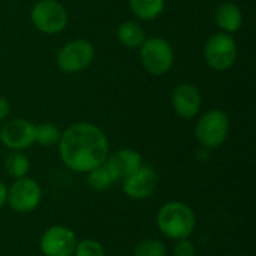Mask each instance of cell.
I'll list each match as a JSON object with an SVG mask.
<instances>
[{
    "instance_id": "obj_10",
    "label": "cell",
    "mask_w": 256,
    "mask_h": 256,
    "mask_svg": "<svg viewBox=\"0 0 256 256\" xmlns=\"http://www.w3.org/2000/svg\"><path fill=\"white\" fill-rule=\"evenodd\" d=\"M78 237L74 230L64 225H52L44 231L39 249L44 256H74Z\"/></svg>"
},
{
    "instance_id": "obj_4",
    "label": "cell",
    "mask_w": 256,
    "mask_h": 256,
    "mask_svg": "<svg viewBox=\"0 0 256 256\" xmlns=\"http://www.w3.org/2000/svg\"><path fill=\"white\" fill-rule=\"evenodd\" d=\"M140 58L147 74L153 76H164L172 69L174 50L166 39L152 36L140 46Z\"/></svg>"
},
{
    "instance_id": "obj_22",
    "label": "cell",
    "mask_w": 256,
    "mask_h": 256,
    "mask_svg": "<svg viewBox=\"0 0 256 256\" xmlns=\"http://www.w3.org/2000/svg\"><path fill=\"white\" fill-rule=\"evenodd\" d=\"M196 244L190 238H182L174 242L172 255L174 256H196Z\"/></svg>"
},
{
    "instance_id": "obj_2",
    "label": "cell",
    "mask_w": 256,
    "mask_h": 256,
    "mask_svg": "<svg viewBox=\"0 0 256 256\" xmlns=\"http://www.w3.org/2000/svg\"><path fill=\"white\" fill-rule=\"evenodd\" d=\"M156 226L166 238L176 242L190 238L196 230V214L182 201L165 202L156 213Z\"/></svg>"
},
{
    "instance_id": "obj_24",
    "label": "cell",
    "mask_w": 256,
    "mask_h": 256,
    "mask_svg": "<svg viewBox=\"0 0 256 256\" xmlns=\"http://www.w3.org/2000/svg\"><path fill=\"white\" fill-rule=\"evenodd\" d=\"M8 201V186L0 180V210L6 206Z\"/></svg>"
},
{
    "instance_id": "obj_11",
    "label": "cell",
    "mask_w": 256,
    "mask_h": 256,
    "mask_svg": "<svg viewBox=\"0 0 256 256\" xmlns=\"http://www.w3.org/2000/svg\"><path fill=\"white\" fill-rule=\"evenodd\" d=\"M123 194L134 201H144L150 198L159 186V174L150 165H142L140 170L123 178L122 182Z\"/></svg>"
},
{
    "instance_id": "obj_18",
    "label": "cell",
    "mask_w": 256,
    "mask_h": 256,
    "mask_svg": "<svg viewBox=\"0 0 256 256\" xmlns=\"http://www.w3.org/2000/svg\"><path fill=\"white\" fill-rule=\"evenodd\" d=\"M87 184L96 192H105L112 184H116V180L112 177V172L104 162L102 165H99L87 172Z\"/></svg>"
},
{
    "instance_id": "obj_19",
    "label": "cell",
    "mask_w": 256,
    "mask_h": 256,
    "mask_svg": "<svg viewBox=\"0 0 256 256\" xmlns=\"http://www.w3.org/2000/svg\"><path fill=\"white\" fill-rule=\"evenodd\" d=\"M62 136V130L54 123H40L36 124V141L34 144H39L40 147L50 148L58 144Z\"/></svg>"
},
{
    "instance_id": "obj_12",
    "label": "cell",
    "mask_w": 256,
    "mask_h": 256,
    "mask_svg": "<svg viewBox=\"0 0 256 256\" xmlns=\"http://www.w3.org/2000/svg\"><path fill=\"white\" fill-rule=\"evenodd\" d=\"M171 105L174 112L183 120L195 118L202 105V96L196 86L190 82H180L171 93Z\"/></svg>"
},
{
    "instance_id": "obj_14",
    "label": "cell",
    "mask_w": 256,
    "mask_h": 256,
    "mask_svg": "<svg viewBox=\"0 0 256 256\" xmlns=\"http://www.w3.org/2000/svg\"><path fill=\"white\" fill-rule=\"evenodd\" d=\"M214 21L219 27V32L234 34L243 27V12L236 3L225 2L216 8Z\"/></svg>"
},
{
    "instance_id": "obj_23",
    "label": "cell",
    "mask_w": 256,
    "mask_h": 256,
    "mask_svg": "<svg viewBox=\"0 0 256 256\" xmlns=\"http://www.w3.org/2000/svg\"><path fill=\"white\" fill-rule=\"evenodd\" d=\"M9 112H10V106H9V102L0 96V123L4 122L8 117H9Z\"/></svg>"
},
{
    "instance_id": "obj_25",
    "label": "cell",
    "mask_w": 256,
    "mask_h": 256,
    "mask_svg": "<svg viewBox=\"0 0 256 256\" xmlns=\"http://www.w3.org/2000/svg\"><path fill=\"white\" fill-rule=\"evenodd\" d=\"M238 256H249V255H238Z\"/></svg>"
},
{
    "instance_id": "obj_15",
    "label": "cell",
    "mask_w": 256,
    "mask_h": 256,
    "mask_svg": "<svg viewBox=\"0 0 256 256\" xmlns=\"http://www.w3.org/2000/svg\"><path fill=\"white\" fill-rule=\"evenodd\" d=\"M117 39L124 48L136 50L144 44L147 36H146V30L142 28V26L140 22H136V21H123L117 27Z\"/></svg>"
},
{
    "instance_id": "obj_16",
    "label": "cell",
    "mask_w": 256,
    "mask_h": 256,
    "mask_svg": "<svg viewBox=\"0 0 256 256\" xmlns=\"http://www.w3.org/2000/svg\"><path fill=\"white\" fill-rule=\"evenodd\" d=\"M129 8L138 20L152 21L164 12L165 0H129Z\"/></svg>"
},
{
    "instance_id": "obj_26",
    "label": "cell",
    "mask_w": 256,
    "mask_h": 256,
    "mask_svg": "<svg viewBox=\"0 0 256 256\" xmlns=\"http://www.w3.org/2000/svg\"><path fill=\"white\" fill-rule=\"evenodd\" d=\"M36 2H38V0H36Z\"/></svg>"
},
{
    "instance_id": "obj_21",
    "label": "cell",
    "mask_w": 256,
    "mask_h": 256,
    "mask_svg": "<svg viewBox=\"0 0 256 256\" xmlns=\"http://www.w3.org/2000/svg\"><path fill=\"white\" fill-rule=\"evenodd\" d=\"M74 256H106V254L99 240L84 238V240H78Z\"/></svg>"
},
{
    "instance_id": "obj_20",
    "label": "cell",
    "mask_w": 256,
    "mask_h": 256,
    "mask_svg": "<svg viewBox=\"0 0 256 256\" xmlns=\"http://www.w3.org/2000/svg\"><path fill=\"white\" fill-rule=\"evenodd\" d=\"M166 244L159 238H144L134 249V256H166Z\"/></svg>"
},
{
    "instance_id": "obj_3",
    "label": "cell",
    "mask_w": 256,
    "mask_h": 256,
    "mask_svg": "<svg viewBox=\"0 0 256 256\" xmlns=\"http://www.w3.org/2000/svg\"><path fill=\"white\" fill-rule=\"evenodd\" d=\"M231 122L225 111L213 108L201 114L196 120L194 135L198 144L206 150L219 148L230 136Z\"/></svg>"
},
{
    "instance_id": "obj_17",
    "label": "cell",
    "mask_w": 256,
    "mask_h": 256,
    "mask_svg": "<svg viewBox=\"0 0 256 256\" xmlns=\"http://www.w3.org/2000/svg\"><path fill=\"white\" fill-rule=\"evenodd\" d=\"M4 170L14 180L27 177L30 171V159L24 152H10L4 159Z\"/></svg>"
},
{
    "instance_id": "obj_1",
    "label": "cell",
    "mask_w": 256,
    "mask_h": 256,
    "mask_svg": "<svg viewBox=\"0 0 256 256\" xmlns=\"http://www.w3.org/2000/svg\"><path fill=\"white\" fill-rule=\"evenodd\" d=\"M57 148L63 165L78 174L102 165L110 154L106 134L88 122H76L62 130Z\"/></svg>"
},
{
    "instance_id": "obj_9",
    "label": "cell",
    "mask_w": 256,
    "mask_h": 256,
    "mask_svg": "<svg viewBox=\"0 0 256 256\" xmlns=\"http://www.w3.org/2000/svg\"><path fill=\"white\" fill-rule=\"evenodd\" d=\"M36 141V124L16 117L6 120L0 128V142L10 152H24Z\"/></svg>"
},
{
    "instance_id": "obj_7",
    "label": "cell",
    "mask_w": 256,
    "mask_h": 256,
    "mask_svg": "<svg viewBox=\"0 0 256 256\" xmlns=\"http://www.w3.org/2000/svg\"><path fill=\"white\" fill-rule=\"evenodd\" d=\"M30 20L40 33L57 34L66 28L69 14L57 0H38L30 10Z\"/></svg>"
},
{
    "instance_id": "obj_13",
    "label": "cell",
    "mask_w": 256,
    "mask_h": 256,
    "mask_svg": "<svg viewBox=\"0 0 256 256\" xmlns=\"http://www.w3.org/2000/svg\"><path fill=\"white\" fill-rule=\"evenodd\" d=\"M105 164L112 172L116 183L122 182L123 178H126L144 165L142 156L134 148H120L110 153Z\"/></svg>"
},
{
    "instance_id": "obj_8",
    "label": "cell",
    "mask_w": 256,
    "mask_h": 256,
    "mask_svg": "<svg viewBox=\"0 0 256 256\" xmlns=\"http://www.w3.org/2000/svg\"><path fill=\"white\" fill-rule=\"evenodd\" d=\"M237 42L232 34L218 32L213 33L204 45V60L206 63L218 72L228 70L232 68L237 58Z\"/></svg>"
},
{
    "instance_id": "obj_5",
    "label": "cell",
    "mask_w": 256,
    "mask_h": 256,
    "mask_svg": "<svg viewBox=\"0 0 256 256\" xmlns=\"http://www.w3.org/2000/svg\"><path fill=\"white\" fill-rule=\"evenodd\" d=\"M94 60V46L87 39H74L64 44L56 56V64L60 72L74 75L87 69Z\"/></svg>"
},
{
    "instance_id": "obj_6",
    "label": "cell",
    "mask_w": 256,
    "mask_h": 256,
    "mask_svg": "<svg viewBox=\"0 0 256 256\" xmlns=\"http://www.w3.org/2000/svg\"><path fill=\"white\" fill-rule=\"evenodd\" d=\"M42 188L32 177L15 178L10 186H8V201L6 206L18 214L33 213L42 202Z\"/></svg>"
}]
</instances>
